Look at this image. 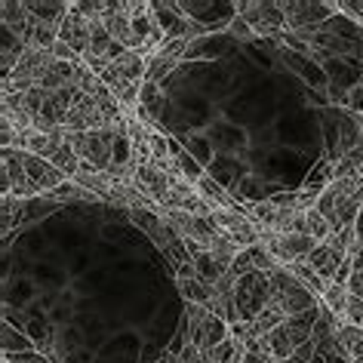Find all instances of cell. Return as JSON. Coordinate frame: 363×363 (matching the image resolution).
<instances>
[{
  "mask_svg": "<svg viewBox=\"0 0 363 363\" xmlns=\"http://www.w3.org/2000/svg\"><path fill=\"white\" fill-rule=\"evenodd\" d=\"M335 6H339L342 13H351L357 22H363V4H348V0H345V4H335Z\"/></svg>",
  "mask_w": 363,
  "mask_h": 363,
  "instance_id": "e575fe53",
  "label": "cell"
},
{
  "mask_svg": "<svg viewBox=\"0 0 363 363\" xmlns=\"http://www.w3.org/2000/svg\"><path fill=\"white\" fill-rule=\"evenodd\" d=\"M345 105H348L351 111H357V114L363 117V86L351 89V93H348V99H345Z\"/></svg>",
  "mask_w": 363,
  "mask_h": 363,
  "instance_id": "d6a6232c",
  "label": "cell"
},
{
  "mask_svg": "<svg viewBox=\"0 0 363 363\" xmlns=\"http://www.w3.org/2000/svg\"><path fill=\"white\" fill-rule=\"evenodd\" d=\"M238 13L252 28V34H262V38H277L280 28L286 25L284 4H268V0L265 4H250V0H243V4H238Z\"/></svg>",
  "mask_w": 363,
  "mask_h": 363,
  "instance_id": "9c48e42d",
  "label": "cell"
},
{
  "mask_svg": "<svg viewBox=\"0 0 363 363\" xmlns=\"http://www.w3.org/2000/svg\"><path fill=\"white\" fill-rule=\"evenodd\" d=\"M210 256L219 262V268L222 271H231V265H234V259L240 256V247L234 243L231 238H225V234L219 231V238L213 240V247H210Z\"/></svg>",
  "mask_w": 363,
  "mask_h": 363,
  "instance_id": "603a6c76",
  "label": "cell"
},
{
  "mask_svg": "<svg viewBox=\"0 0 363 363\" xmlns=\"http://www.w3.org/2000/svg\"><path fill=\"white\" fill-rule=\"evenodd\" d=\"M286 271H289V274H293L305 289H311L314 296L323 298V293H326V286H330V284H326V280L317 274L311 265H305V262H293V265H286Z\"/></svg>",
  "mask_w": 363,
  "mask_h": 363,
  "instance_id": "7402d4cb",
  "label": "cell"
},
{
  "mask_svg": "<svg viewBox=\"0 0 363 363\" xmlns=\"http://www.w3.org/2000/svg\"><path fill=\"white\" fill-rule=\"evenodd\" d=\"M231 31H234V34H240V38H250V34H252V28H250V25H247V22H243V19H240V16H238V19H234V25H231Z\"/></svg>",
  "mask_w": 363,
  "mask_h": 363,
  "instance_id": "d590c367",
  "label": "cell"
},
{
  "mask_svg": "<svg viewBox=\"0 0 363 363\" xmlns=\"http://www.w3.org/2000/svg\"><path fill=\"white\" fill-rule=\"evenodd\" d=\"M210 219L216 222V228H219L225 238H231L240 250L259 247V234L262 231L256 228V222H252L247 213H240V210H213Z\"/></svg>",
  "mask_w": 363,
  "mask_h": 363,
  "instance_id": "30bf717a",
  "label": "cell"
},
{
  "mask_svg": "<svg viewBox=\"0 0 363 363\" xmlns=\"http://www.w3.org/2000/svg\"><path fill=\"white\" fill-rule=\"evenodd\" d=\"M348 293L354 298H363V271H354V274L348 277Z\"/></svg>",
  "mask_w": 363,
  "mask_h": 363,
  "instance_id": "836d02e7",
  "label": "cell"
},
{
  "mask_svg": "<svg viewBox=\"0 0 363 363\" xmlns=\"http://www.w3.org/2000/svg\"><path fill=\"white\" fill-rule=\"evenodd\" d=\"M333 6H323V4H284V16H286V25L289 28H311V25H320L326 19Z\"/></svg>",
  "mask_w": 363,
  "mask_h": 363,
  "instance_id": "ac0fdd59",
  "label": "cell"
},
{
  "mask_svg": "<svg viewBox=\"0 0 363 363\" xmlns=\"http://www.w3.org/2000/svg\"><path fill=\"white\" fill-rule=\"evenodd\" d=\"M348 298H351L348 286H345V284H330L320 302H323L326 311H333L335 317H345V311H348Z\"/></svg>",
  "mask_w": 363,
  "mask_h": 363,
  "instance_id": "d4e9b609",
  "label": "cell"
},
{
  "mask_svg": "<svg viewBox=\"0 0 363 363\" xmlns=\"http://www.w3.org/2000/svg\"><path fill=\"white\" fill-rule=\"evenodd\" d=\"M259 243L277 259L280 268L293 265V262H305L311 256V250L317 247V240L311 234H274V231H262Z\"/></svg>",
  "mask_w": 363,
  "mask_h": 363,
  "instance_id": "52a82bcc",
  "label": "cell"
},
{
  "mask_svg": "<svg viewBox=\"0 0 363 363\" xmlns=\"http://www.w3.org/2000/svg\"><path fill=\"white\" fill-rule=\"evenodd\" d=\"M326 243H333L335 250H342L345 256H351V250L357 247V228H354V225H345V228L333 231V238L326 240Z\"/></svg>",
  "mask_w": 363,
  "mask_h": 363,
  "instance_id": "83f0119b",
  "label": "cell"
},
{
  "mask_svg": "<svg viewBox=\"0 0 363 363\" xmlns=\"http://www.w3.org/2000/svg\"><path fill=\"white\" fill-rule=\"evenodd\" d=\"M102 25L108 28V34L121 43L123 50H135V34H133V4L130 0H117V4H108V10L102 16Z\"/></svg>",
  "mask_w": 363,
  "mask_h": 363,
  "instance_id": "7c38bea8",
  "label": "cell"
},
{
  "mask_svg": "<svg viewBox=\"0 0 363 363\" xmlns=\"http://www.w3.org/2000/svg\"><path fill=\"white\" fill-rule=\"evenodd\" d=\"M314 351H317V339H311V342H305L302 348H298L293 357H289L286 363H311V357H314Z\"/></svg>",
  "mask_w": 363,
  "mask_h": 363,
  "instance_id": "4dcf8cb0",
  "label": "cell"
},
{
  "mask_svg": "<svg viewBox=\"0 0 363 363\" xmlns=\"http://www.w3.org/2000/svg\"><path fill=\"white\" fill-rule=\"evenodd\" d=\"M188 40L191 38H167V43L148 59V74H145V84H157L163 74H169L172 68L179 65V59L188 52Z\"/></svg>",
  "mask_w": 363,
  "mask_h": 363,
  "instance_id": "4fadbf2b",
  "label": "cell"
},
{
  "mask_svg": "<svg viewBox=\"0 0 363 363\" xmlns=\"http://www.w3.org/2000/svg\"><path fill=\"white\" fill-rule=\"evenodd\" d=\"M4 363H50L47 357H40V354H28V351H22V354H6V360Z\"/></svg>",
  "mask_w": 363,
  "mask_h": 363,
  "instance_id": "1f68e13d",
  "label": "cell"
},
{
  "mask_svg": "<svg viewBox=\"0 0 363 363\" xmlns=\"http://www.w3.org/2000/svg\"><path fill=\"white\" fill-rule=\"evenodd\" d=\"M345 262H348V256H345L342 250H335L333 243H317L311 250V256L305 259V265H311L326 284H335V274H339V268Z\"/></svg>",
  "mask_w": 363,
  "mask_h": 363,
  "instance_id": "2e32d148",
  "label": "cell"
},
{
  "mask_svg": "<svg viewBox=\"0 0 363 363\" xmlns=\"http://www.w3.org/2000/svg\"><path fill=\"white\" fill-rule=\"evenodd\" d=\"M121 133H126V121L117 130H93V133H65L68 145L74 148V154L84 163V169L105 172L114 163V139H121Z\"/></svg>",
  "mask_w": 363,
  "mask_h": 363,
  "instance_id": "7a4b0ae2",
  "label": "cell"
},
{
  "mask_svg": "<svg viewBox=\"0 0 363 363\" xmlns=\"http://www.w3.org/2000/svg\"><path fill=\"white\" fill-rule=\"evenodd\" d=\"M317 339V351L311 363H351L348 351H345V345L339 339V333H330V335H314Z\"/></svg>",
  "mask_w": 363,
  "mask_h": 363,
  "instance_id": "ffe728a7",
  "label": "cell"
},
{
  "mask_svg": "<svg viewBox=\"0 0 363 363\" xmlns=\"http://www.w3.org/2000/svg\"><path fill=\"white\" fill-rule=\"evenodd\" d=\"M320 311H323V305L317 308V311L286 317V320L268 335V339H265L268 342V351L274 354L277 363H286L305 342L314 339V326H317V320H320Z\"/></svg>",
  "mask_w": 363,
  "mask_h": 363,
  "instance_id": "3957f363",
  "label": "cell"
},
{
  "mask_svg": "<svg viewBox=\"0 0 363 363\" xmlns=\"http://www.w3.org/2000/svg\"><path fill=\"white\" fill-rule=\"evenodd\" d=\"M89 34H93V22L84 19V16L74 13V10H68L65 22H62V28H59V40L68 43V47L84 59L86 50H89Z\"/></svg>",
  "mask_w": 363,
  "mask_h": 363,
  "instance_id": "9a60e30c",
  "label": "cell"
},
{
  "mask_svg": "<svg viewBox=\"0 0 363 363\" xmlns=\"http://www.w3.org/2000/svg\"><path fill=\"white\" fill-rule=\"evenodd\" d=\"M145 74H148V59L135 50H126L123 56H117L111 65L105 68L102 84L108 89L117 86H145Z\"/></svg>",
  "mask_w": 363,
  "mask_h": 363,
  "instance_id": "ba28073f",
  "label": "cell"
},
{
  "mask_svg": "<svg viewBox=\"0 0 363 363\" xmlns=\"http://www.w3.org/2000/svg\"><path fill=\"white\" fill-rule=\"evenodd\" d=\"M22 203L25 201H19V197H4V231H10L13 228V216L19 219V210H22Z\"/></svg>",
  "mask_w": 363,
  "mask_h": 363,
  "instance_id": "f546056e",
  "label": "cell"
},
{
  "mask_svg": "<svg viewBox=\"0 0 363 363\" xmlns=\"http://www.w3.org/2000/svg\"><path fill=\"white\" fill-rule=\"evenodd\" d=\"M56 62L50 50H31L22 56V62L16 65L10 74L4 77V96H13V93H28V89H38L40 80L47 77L50 65Z\"/></svg>",
  "mask_w": 363,
  "mask_h": 363,
  "instance_id": "8992f818",
  "label": "cell"
},
{
  "mask_svg": "<svg viewBox=\"0 0 363 363\" xmlns=\"http://www.w3.org/2000/svg\"><path fill=\"white\" fill-rule=\"evenodd\" d=\"M4 28L6 31H13L19 40H25L28 43V38H31V28H34V16H31V10H28V4H19V0H4Z\"/></svg>",
  "mask_w": 363,
  "mask_h": 363,
  "instance_id": "e0dca14e",
  "label": "cell"
},
{
  "mask_svg": "<svg viewBox=\"0 0 363 363\" xmlns=\"http://www.w3.org/2000/svg\"><path fill=\"white\" fill-rule=\"evenodd\" d=\"M314 210L330 222L333 231L345 228V225H354L363 210V172L360 176L330 182L320 191V201H317Z\"/></svg>",
  "mask_w": 363,
  "mask_h": 363,
  "instance_id": "6da1fadb",
  "label": "cell"
},
{
  "mask_svg": "<svg viewBox=\"0 0 363 363\" xmlns=\"http://www.w3.org/2000/svg\"><path fill=\"white\" fill-rule=\"evenodd\" d=\"M25 169H28V185H31V194H50V191H59L65 182H71L65 172L56 169L50 160L38 157V154H25Z\"/></svg>",
  "mask_w": 363,
  "mask_h": 363,
  "instance_id": "8fae6325",
  "label": "cell"
},
{
  "mask_svg": "<svg viewBox=\"0 0 363 363\" xmlns=\"http://www.w3.org/2000/svg\"><path fill=\"white\" fill-rule=\"evenodd\" d=\"M194 188H197V194H201L203 201L213 206V210H238V206H234V201H231V194L225 191V188H222L213 176H203Z\"/></svg>",
  "mask_w": 363,
  "mask_h": 363,
  "instance_id": "44dd1931",
  "label": "cell"
},
{
  "mask_svg": "<svg viewBox=\"0 0 363 363\" xmlns=\"http://www.w3.org/2000/svg\"><path fill=\"white\" fill-rule=\"evenodd\" d=\"M274 302V289H271V277L262 271L238 277L234 286V308H238V323H252L265 308Z\"/></svg>",
  "mask_w": 363,
  "mask_h": 363,
  "instance_id": "277c9868",
  "label": "cell"
},
{
  "mask_svg": "<svg viewBox=\"0 0 363 363\" xmlns=\"http://www.w3.org/2000/svg\"><path fill=\"white\" fill-rule=\"evenodd\" d=\"M225 335H228V323H225L222 317L210 314V317H206V320L191 333V342H194L203 354H210L213 348H219V345L225 342Z\"/></svg>",
  "mask_w": 363,
  "mask_h": 363,
  "instance_id": "d6986e66",
  "label": "cell"
},
{
  "mask_svg": "<svg viewBox=\"0 0 363 363\" xmlns=\"http://www.w3.org/2000/svg\"><path fill=\"white\" fill-rule=\"evenodd\" d=\"M271 277V289H274V302L284 308L286 317H296V314H308V311H317L323 302L320 296H314L311 289H305L298 280L289 274L286 268H277Z\"/></svg>",
  "mask_w": 363,
  "mask_h": 363,
  "instance_id": "5b68a950",
  "label": "cell"
},
{
  "mask_svg": "<svg viewBox=\"0 0 363 363\" xmlns=\"http://www.w3.org/2000/svg\"><path fill=\"white\" fill-rule=\"evenodd\" d=\"M50 163H52V167H56V169H62V172H65V176H68L71 182H74V176L80 172V167H84V163H80V157L74 154V148H71L68 142L62 145V148H59V154H56V157H52Z\"/></svg>",
  "mask_w": 363,
  "mask_h": 363,
  "instance_id": "484cf974",
  "label": "cell"
},
{
  "mask_svg": "<svg viewBox=\"0 0 363 363\" xmlns=\"http://www.w3.org/2000/svg\"><path fill=\"white\" fill-rule=\"evenodd\" d=\"M172 157H176V163H179V172L182 176H185V182H191V185H197V182H201L206 172L201 169V163H197L191 154H185L182 148H176V145H172Z\"/></svg>",
  "mask_w": 363,
  "mask_h": 363,
  "instance_id": "4316f807",
  "label": "cell"
},
{
  "mask_svg": "<svg viewBox=\"0 0 363 363\" xmlns=\"http://www.w3.org/2000/svg\"><path fill=\"white\" fill-rule=\"evenodd\" d=\"M308 234L317 240V243H326L333 238V228H330V222L323 219L317 210H308Z\"/></svg>",
  "mask_w": 363,
  "mask_h": 363,
  "instance_id": "f1b7e54d",
  "label": "cell"
},
{
  "mask_svg": "<svg viewBox=\"0 0 363 363\" xmlns=\"http://www.w3.org/2000/svg\"><path fill=\"white\" fill-rule=\"evenodd\" d=\"M339 339L345 345V351H348L351 363H363V330L354 323H342L339 326Z\"/></svg>",
  "mask_w": 363,
  "mask_h": 363,
  "instance_id": "cb8c5ba5",
  "label": "cell"
},
{
  "mask_svg": "<svg viewBox=\"0 0 363 363\" xmlns=\"http://www.w3.org/2000/svg\"><path fill=\"white\" fill-rule=\"evenodd\" d=\"M135 182H139L142 194L148 197V201L167 206V201H169V191H172V179H169L163 169H157V167H154V163H145V167H135Z\"/></svg>",
  "mask_w": 363,
  "mask_h": 363,
  "instance_id": "5bb4252c",
  "label": "cell"
}]
</instances>
